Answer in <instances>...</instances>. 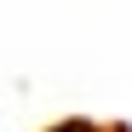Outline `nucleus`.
Instances as JSON below:
<instances>
[]
</instances>
